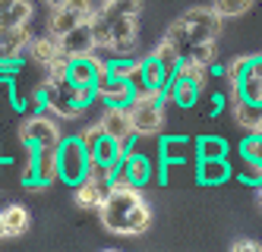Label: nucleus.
I'll list each match as a JSON object with an SVG mask.
<instances>
[{"label": "nucleus", "mask_w": 262, "mask_h": 252, "mask_svg": "<svg viewBox=\"0 0 262 252\" xmlns=\"http://www.w3.org/2000/svg\"><path fill=\"white\" fill-rule=\"evenodd\" d=\"M139 202H142L139 186H133V189H111V192H107V199H104L101 208H98L101 224L111 230V234H123V230H126L129 211H133Z\"/></svg>", "instance_id": "1"}, {"label": "nucleus", "mask_w": 262, "mask_h": 252, "mask_svg": "<svg viewBox=\"0 0 262 252\" xmlns=\"http://www.w3.org/2000/svg\"><path fill=\"white\" fill-rule=\"evenodd\" d=\"M60 180L67 183V186H76V183H82L85 177H89V148L82 145V139L79 135H70V139H63L60 142Z\"/></svg>", "instance_id": "2"}, {"label": "nucleus", "mask_w": 262, "mask_h": 252, "mask_svg": "<svg viewBox=\"0 0 262 252\" xmlns=\"http://www.w3.org/2000/svg\"><path fill=\"white\" fill-rule=\"evenodd\" d=\"M19 139L23 145H32V148H41V145H60L63 142V132H60V123L57 117L51 113H32L19 123Z\"/></svg>", "instance_id": "3"}, {"label": "nucleus", "mask_w": 262, "mask_h": 252, "mask_svg": "<svg viewBox=\"0 0 262 252\" xmlns=\"http://www.w3.org/2000/svg\"><path fill=\"white\" fill-rule=\"evenodd\" d=\"M180 19L186 22V29H190V41L193 44L215 41L218 32H221V16L212 7H193V10H186Z\"/></svg>", "instance_id": "4"}, {"label": "nucleus", "mask_w": 262, "mask_h": 252, "mask_svg": "<svg viewBox=\"0 0 262 252\" xmlns=\"http://www.w3.org/2000/svg\"><path fill=\"white\" fill-rule=\"evenodd\" d=\"M126 110H129V120H133L136 135H158L161 132V126H164V104L133 98L126 104Z\"/></svg>", "instance_id": "5"}, {"label": "nucleus", "mask_w": 262, "mask_h": 252, "mask_svg": "<svg viewBox=\"0 0 262 252\" xmlns=\"http://www.w3.org/2000/svg\"><path fill=\"white\" fill-rule=\"evenodd\" d=\"M101 126H104V132H107V135H114V139L123 145V151H126V154L133 151V142L139 139V135H136V129H133V120H129V110H126V107L104 104Z\"/></svg>", "instance_id": "6"}, {"label": "nucleus", "mask_w": 262, "mask_h": 252, "mask_svg": "<svg viewBox=\"0 0 262 252\" xmlns=\"http://www.w3.org/2000/svg\"><path fill=\"white\" fill-rule=\"evenodd\" d=\"M104 19H107V26H111V48L107 51L114 54V57H126L129 51H133L136 35H139V22H136L139 16H111V13H104Z\"/></svg>", "instance_id": "7"}, {"label": "nucleus", "mask_w": 262, "mask_h": 252, "mask_svg": "<svg viewBox=\"0 0 262 252\" xmlns=\"http://www.w3.org/2000/svg\"><path fill=\"white\" fill-rule=\"evenodd\" d=\"M95 91H98L101 104H117V107H126L129 101L136 98V88L129 85V79H117V76H111V70H101L98 73Z\"/></svg>", "instance_id": "8"}, {"label": "nucleus", "mask_w": 262, "mask_h": 252, "mask_svg": "<svg viewBox=\"0 0 262 252\" xmlns=\"http://www.w3.org/2000/svg\"><path fill=\"white\" fill-rule=\"evenodd\" d=\"M60 145H41L35 148V186L32 189H45L51 183L60 180Z\"/></svg>", "instance_id": "9"}, {"label": "nucleus", "mask_w": 262, "mask_h": 252, "mask_svg": "<svg viewBox=\"0 0 262 252\" xmlns=\"http://www.w3.org/2000/svg\"><path fill=\"white\" fill-rule=\"evenodd\" d=\"M60 51H63L67 57H82V54L98 51L95 32H92V19H82L76 29H70V32L60 38Z\"/></svg>", "instance_id": "10"}, {"label": "nucleus", "mask_w": 262, "mask_h": 252, "mask_svg": "<svg viewBox=\"0 0 262 252\" xmlns=\"http://www.w3.org/2000/svg\"><path fill=\"white\" fill-rule=\"evenodd\" d=\"M107 192H111V180L85 177L82 183L73 186V199H76L79 208H101V202L107 199Z\"/></svg>", "instance_id": "11"}, {"label": "nucleus", "mask_w": 262, "mask_h": 252, "mask_svg": "<svg viewBox=\"0 0 262 252\" xmlns=\"http://www.w3.org/2000/svg\"><path fill=\"white\" fill-rule=\"evenodd\" d=\"M32 38H35V35H32V26H29V22H26V26H0V44L10 51L13 60H19L23 51H29Z\"/></svg>", "instance_id": "12"}, {"label": "nucleus", "mask_w": 262, "mask_h": 252, "mask_svg": "<svg viewBox=\"0 0 262 252\" xmlns=\"http://www.w3.org/2000/svg\"><path fill=\"white\" fill-rule=\"evenodd\" d=\"M199 91H202V85L193 82V79H183V76H174V79L164 85L167 101H174L177 107H193L199 101Z\"/></svg>", "instance_id": "13"}, {"label": "nucleus", "mask_w": 262, "mask_h": 252, "mask_svg": "<svg viewBox=\"0 0 262 252\" xmlns=\"http://www.w3.org/2000/svg\"><path fill=\"white\" fill-rule=\"evenodd\" d=\"M29 57H32V63H38L41 70H48L57 57L63 54L60 51V38H54L51 32L48 35H41V38H32V44H29V51H26Z\"/></svg>", "instance_id": "14"}, {"label": "nucleus", "mask_w": 262, "mask_h": 252, "mask_svg": "<svg viewBox=\"0 0 262 252\" xmlns=\"http://www.w3.org/2000/svg\"><path fill=\"white\" fill-rule=\"evenodd\" d=\"M240 91H243V98L262 104V54L250 57L247 70H243V76H240Z\"/></svg>", "instance_id": "15"}, {"label": "nucleus", "mask_w": 262, "mask_h": 252, "mask_svg": "<svg viewBox=\"0 0 262 252\" xmlns=\"http://www.w3.org/2000/svg\"><path fill=\"white\" fill-rule=\"evenodd\" d=\"M231 177V164L228 158H199V167H196V180L202 186H218Z\"/></svg>", "instance_id": "16"}, {"label": "nucleus", "mask_w": 262, "mask_h": 252, "mask_svg": "<svg viewBox=\"0 0 262 252\" xmlns=\"http://www.w3.org/2000/svg\"><path fill=\"white\" fill-rule=\"evenodd\" d=\"M190 139L186 135H164L161 139V161L164 164H186L190 161Z\"/></svg>", "instance_id": "17"}, {"label": "nucleus", "mask_w": 262, "mask_h": 252, "mask_svg": "<svg viewBox=\"0 0 262 252\" xmlns=\"http://www.w3.org/2000/svg\"><path fill=\"white\" fill-rule=\"evenodd\" d=\"M79 22H82V13H79V10H73V7L67 4L63 10H54V13H51L48 32H51L54 38H63V35L70 32V29H76Z\"/></svg>", "instance_id": "18"}, {"label": "nucleus", "mask_w": 262, "mask_h": 252, "mask_svg": "<svg viewBox=\"0 0 262 252\" xmlns=\"http://www.w3.org/2000/svg\"><path fill=\"white\" fill-rule=\"evenodd\" d=\"M123 167H126V173H129V180H133V186H139V189L152 180V161H148L145 154L129 151L126 158H123Z\"/></svg>", "instance_id": "19"}, {"label": "nucleus", "mask_w": 262, "mask_h": 252, "mask_svg": "<svg viewBox=\"0 0 262 252\" xmlns=\"http://www.w3.org/2000/svg\"><path fill=\"white\" fill-rule=\"evenodd\" d=\"M148 227H152V208H148L145 202H139L133 211H129V218H126L123 237H139V234H145Z\"/></svg>", "instance_id": "20"}, {"label": "nucleus", "mask_w": 262, "mask_h": 252, "mask_svg": "<svg viewBox=\"0 0 262 252\" xmlns=\"http://www.w3.org/2000/svg\"><path fill=\"white\" fill-rule=\"evenodd\" d=\"M4 221H7V234L10 237H19L29 230V211L23 205H7L4 208Z\"/></svg>", "instance_id": "21"}, {"label": "nucleus", "mask_w": 262, "mask_h": 252, "mask_svg": "<svg viewBox=\"0 0 262 252\" xmlns=\"http://www.w3.org/2000/svg\"><path fill=\"white\" fill-rule=\"evenodd\" d=\"M196 154L199 158H228V142H224L221 135H199Z\"/></svg>", "instance_id": "22"}, {"label": "nucleus", "mask_w": 262, "mask_h": 252, "mask_svg": "<svg viewBox=\"0 0 262 252\" xmlns=\"http://www.w3.org/2000/svg\"><path fill=\"white\" fill-rule=\"evenodd\" d=\"M32 0H16V4L7 10V13H0V26H26L29 19H32Z\"/></svg>", "instance_id": "23"}, {"label": "nucleus", "mask_w": 262, "mask_h": 252, "mask_svg": "<svg viewBox=\"0 0 262 252\" xmlns=\"http://www.w3.org/2000/svg\"><path fill=\"white\" fill-rule=\"evenodd\" d=\"M253 7V0H212V10L221 16V19H234V16H243Z\"/></svg>", "instance_id": "24"}, {"label": "nucleus", "mask_w": 262, "mask_h": 252, "mask_svg": "<svg viewBox=\"0 0 262 252\" xmlns=\"http://www.w3.org/2000/svg\"><path fill=\"white\" fill-rule=\"evenodd\" d=\"M101 10L111 16H139L142 0H114V4H101Z\"/></svg>", "instance_id": "25"}, {"label": "nucleus", "mask_w": 262, "mask_h": 252, "mask_svg": "<svg viewBox=\"0 0 262 252\" xmlns=\"http://www.w3.org/2000/svg\"><path fill=\"white\" fill-rule=\"evenodd\" d=\"M240 180L247 186H262V161H253V158H243V170H240Z\"/></svg>", "instance_id": "26"}, {"label": "nucleus", "mask_w": 262, "mask_h": 252, "mask_svg": "<svg viewBox=\"0 0 262 252\" xmlns=\"http://www.w3.org/2000/svg\"><path fill=\"white\" fill-rule=\"evenodd\" d=\"M240 154L243 158H253V161H262V132H250L240 142Z\"/></svg>", "instance_id": "27"}, {"label": "nucleus", "mask_w": 262, "mask_h": 252, "mask_svg": "<svg viewBox=\"0 0 262 252\" xmlns=\"http://www.w3.org/2000/svg\"><path fill=\"white\" fill-rule=\"evenodd\" d=\"M215 41H202V44H193V51H190V57L193 60H199V63H205V66H212L215 63Z\"/></svg>", "instance_id": "28"}, {"label": "nucleus", "mask_w": 262, "mask_h": 252, "mask_svg": "<svg viewBox=\"0 0 262 252\" xmlns=\"http://www.w3.org/2000/svg\"><path fill=\"white\" fill-rule=\"evenodd\" d=\"M101 135H104V126H101V120H95V123H89V126L82 129V135H79V139H82V145L92 151V148H95V145L101 142Z\"/></svg>", "instance_id": "29"}, {"label": "nucleus", "mask_w": 262, "mask_h": 252, "mask_svg": "<svg viewBox=\"0 0 262 252\" xmlns=\"http://www.w3.org/2000/svg\"><path fill=\"white\" fill-rule=\"evenodd\" d=\"M247 63H250V57H234V60L224 66V79H228V82H240V76H243V70H247Z\"/></svg>", "instance_id": "30"}, {"label": "nucleus", "mask_w": 262, "mask_h": 252, "mask_svg": "<svg viewBox=\"0 0 262 252\" xmlns=\"http://www.w3.org/2000/svg\"><path fill=\"white\" fill-rule=\"evenodd\" d=\"M224 98H228V95H212V104H209V113H212V117H215V113H221Z\"/></svg>", "instance_id": "31"}, {"label": "nucleus", "mask_w": 262, "mask_h": 252, "mask_svg": "<svg viewBox=\"0 0 262 252\" xmlns=\"http://www.w3.org/2000/svg\"><path fill=\"white\" fill-rule=\"evenodd\" d=\"M234 249H237V252H253V249H259V243H253V240H237Z\"/></svg>", "instance_id": "32"}, {"label": "nucleus", "mask_w": 262, "mask_h": 252, "mask_svg": "<svg viewBox=\"0 0 262 252\" xmlns=\"http://www.w3.org/2000/svg\"><path fill=\"white\" fill-rule=\"evenodd\" d=\"M45 4H48V10L54 13V10H63V7L70 4V0H45Z\"/></svg>", "instance_id": "33"}, {"label": "nucleus", "mask_w": 262, "mask_h": 252, "mask_svg": "<svg viewBox=\"0 0 262 252\" xmlns=\"http://www.w3.org/2000/svg\"><path fill=\"white\" fill-rule=\"evenodd\" d=\"M4 237H10V234H7V221H4V215H0V240H4Z\"/></svg>", "instance_id": "34"}, {"label": "nucleus", "mask_w": 262, "mask_h": 252, "mask_svg": "<svg viewBox=\"0 0 262 252\" xmlns=\"http://www.w3.org/2000/svg\"><path fill=\"white\" fill-rule=\"evenodd\" d=\"M13 4H16V0H0V13H7V10H10Z\"/></svg>", "instance_id": "35"}, {"label": "nucleus", "mask_w": 262, "mask_h": 252, "mask_svg": "<svg viewBox=\"0 0 262 252\" xmlns=\"http://www.w3.org/2000/svg\"><path fill=\"white\" fill-rule=\"evenodd\" d=\"M259 202H262V186H259Z\"/></svg>", "instance_id": "36"}, {"label": "nucleus", "mask_w": 262, "mask_h": 252, "mask_svg": "<svg viewBox=\"0 0 262 252\" xmlns=\"http://www.w3.org/2000/svg\"><path fill=\"white\" fill-rule=\"evenodd\" d=\"M101 4H114V0H101Z\"/></svg>", "instance_id": "37"}]
</instances>
